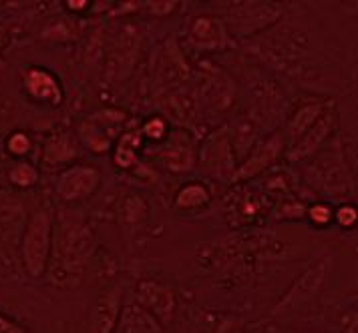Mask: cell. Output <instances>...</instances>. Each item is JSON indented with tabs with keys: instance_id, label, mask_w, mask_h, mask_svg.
Returning <instances> with one entry per match:
<instances>
[{
	"instance_id": "cell-6",
	"label": "cell",
	"mask_w": 358,
	"mask_h": 333,
	"mask_svg": "<svg viewBox=\"0 0 358 333\" xmlns=\"http://www.w3.org/2000/svg\"><path fill=\"white\" fill-rule=\"evenodd\" d=\"M101 185V173L93 165H71L57 177L55 191L61 201L77 203L91 197Z\"/></svg>"
},
{
	"instance_id": "cell-27",
	"label": "cell",
	"mask_w": 358,
	"mask_h": 333,
	"mask_svg": "<svg viewBox=\"0 0 358 333\" xmlns=\"http://www.w3.org/2000/svg\"><path fill=\"white\" fill-rule=\"evenodd\" d=\"M344 333H358V311H350L342 318Z\"/></svg>"
},
{
	"instance_id": "cell-10",
	"label": "cell",
	"mask_w": 358,
	"mask_h": 333,
	"mask_svg": "<svg viewBox=\"0 0 358 333\" xmlns=\"http://www.w3.org/2000/svg\"><path fill=\"white\" fill-rule=\"evenodd\" d=\"M22 89L34 103L59 107L63 103V87L50 71L43 66H29L22 75Z\"/></svg>"
},
{
	"instance_id": "cell-22",
	"label": "cell",
	"mask_w": 358,
	"mask_h": 333,
	"mask_svg": "<svg viewBox=\"0 0 358 333\" xmlns=\"http://www.w3.org/2000/svg\"><path fill=\"white\" fill-rule=\"evenodd\" d=\"M139 133H141V137H145L149 141L162 143L169 135V125L162 117H151V119H147L145 123H143V127H141Z\"/></svg>"
},
{
	"instance_id": "cell-15",
	"label": "cell",
	"mask_w": 358,
	"mask_h": 333,
	"mask_svg": "<svg viewBox=\"0 0 358 333\" xmlns=\"http://www.w3.org/2000/svg\"><path fill=\"white\" fill-rule=\"evenodd\" d=\"M326 105H328V101H310V103H304L302 107H298V111L294 112L292 119L288 121V137L292 139V145L300 141L308 133V128L320 119Z\"/></svg>"
},
{
	"instance_id": "cell-19",
	"label": "cell",
	"mask_w": 358,
	"mask_h": 333,
	"mask_svg": "<svg viewBox=\"0 0 358 333\" xmlns=\"http://www.w3.org/2000/svg\"><path fill=\"white\" fill-rule=\"evenodd\" d=\"M8 181L18 189H31L38 183V169L29 161H18L8 171Z\"/></svg>"
},
{
	"instance_id": "cell-18",
	"label": "cell",
	"mask_w": 358,
	"mask_h": 333,
	"mask_svg": "<svg viewBox=\"0 0 358 333\" xmlns=\"http://www.w3.org/2000/svg\"><path fill=\"white\" fill-rule=\"evenodd\" d=\"M141 133H125L115 149V165L121 169H131L137 165V147L141 145Z\"/></svg>"
},
{
	"instance_id": "cell-16",
	"label": "cell",
	"mask_w": 358,
	"mask_h": 333,
	"mask_svg": "<svg viewBox=\"0 0 358 333\" xmlns=\"http://www.w3.org/2000/svg\"><path fill=\"white\" fill-rule=\"evenodd\" d=\"M162 163L171 173H187L196 167L197 155L187 143L176 141V143H169V147L163 149Z\"/></svg>"
},
{
	"instance_id": "cell-8",
	"label": "cell",
	"mask_w": 358,
	"mask_h": 333,
	"mask_svg": "<svg viewBox=\"0 0 358 333\" xmlns=\"http://www.w3.org/2000/svg\"><path fill=\"white\" fill-rule=\"evenodd\" d=\"M338 123V111L334 107V101H328L324 112L320 114V119L308 128V133L292 145V149L288 151V159L290 161H302L314 155L326 139L332 135V131L336 128Z\"/></svg>"
},
{
	"instance_id": "cell-4",
	"label": "cell",
	"mask_w": 358,
	"mask_h": 333,
	"mask_svg": "<svg viewBox=\"0 0 358 333\" xmlns=\"http://www.w3.org/2000/svg\"><path fill=\"white\" fill-rule=\"evenodd\" d=\"M280 16H282V6L272 2H240L234 4V10H229L224 22L229 34L244 38L266 27H272Z\"/></svg>"
},
{
	"instance_id": "cell-3",
	"label": "cell",
	"mask_w": 358,
	"mask_h": 333,
	"mask_svg": "<svg viewBox=\"0 0 358 333\" xmlns=\"http://www.w3.org/2000/svg\"><path fill=\"white\" fill-rule=\"evenodd\" d=\"M332 261L334 259L330 255L320 257L318 261H314L308 269L294 281L290 289L280 297V302L276 303L272 313L274 316H284V313H292L296 309L308 305L320 293V289L324 287L326 277H328L330 267H332Z\"/></svg>"
},
{
	"instance_id": "cell-21",
	"label": "cell",
	"mask_w": 358,
	"mask_h": 333,
	"mask_svg": "<svg viewBox=\"0 0 358 333\" xmlns=\"http://www.w3.org/2000/svg\"><path fill=\"white\" fill-rule=\"evenodd\" d=\"M4 147H6V151H8L13 157L22 159V157H27V155L33 151V139H31V135H27L24 131H15V133L8 135Z\"/></svg>"
},
{
	"instance_id": "cell-9",
	"label": "cell",
	"mask_w": 358,
	"mask_h": 333,
	"mask_svg": "<svg viewBox=\"0 0 358 333\" xmlns=\"http://www.w3.org/2000/svg\"><path fill=\"white\" fill-rule=\"evenodd\" d=\"M189 40L203 50H226L234 47V36L222 18L199 15L189 22Z\"/></svg>"
},
{
	"instance_id": "cell-20",
	"label": "cell",
	"mask_w": 358,
	"mask_h": 333,
	"mask_svg": "<svg viewBox=\"0 0 358 333\" xmlns=\"http://www.w3.org/2000/svg\"><path fill=\"white\" fill-rule=\"evenodd\" d=\"M121 215H123V221L127 223L143 221L147 217L145 201L137 195H127L121 205Z\"/></svg>"
},
{
	"instance_id": "cell-12",
	"label": "cell",
	"mask_w": 358,
	"mask_h": 333,
	"mask_svg": "<svg viewBox=\"0 0 358 333\" xmlns=\"http://www.w3.org/2000/svg\"><path fill=\"white\" fill-rule=\"evenodd\" d=\"M119 123V121H105L101 117V112L95 114L93 119L89 121H83L81 127H79V139L81 143L91 151V153H107L111 147H113V131L111 125Z\"/></svg>"
},
{
	"instance_id": "cell-17",
	"label": "cell",
	"mask_w": 358,
	"mask_h": 333,
	"mask_svg": "<svg viewBox=\"0 0 358 333\" xmlns=\"http://www.w3.org/2000/svg\"><path fill=\"white\" fill-rule=\"evenodd\" d=\"M210 201H212V191L206 183H199V181H192L179 187L173 199L179 211H197L210 205Z\"/></svg>"
},
{
	"instance_id": "cell-1",
	"label": "cell",
	"mask_w": 358,
	"mask_h": 333,
	"mask_svg": "<svg viewBox=\"0 0 358 333\" xmlns=\"http://www.w3.org/2000/svg\"><path fill=\"white\" fill-rule=\"evenodd\" d=\"M95 249L93 231L81 221L63 219L55 225L52 255L49 263L50 283L57 287H77L83 279V263Z\"/></svg>"
},
{
	"instance_id": "cell-29",
	"label": "cell",
	"mask_w": 358,
	"mask_h": 333,
	"mask_svg": "<svg viewBox=\"0 0 358 333\" xmlns=\"http://www.w3.org/2000/svg\"><path fill=\"white\" fill-rule=\"evenodd\" d=\"M2 38H4V31L0 29V43H2Z\"/></svg>"
},
{
	"instance_id": "cell-13",
	"label": "cell",
	"mask_w": 358,
	"mask_h": 333,
	"mask_svg": "<svg viewBox=\"0 0 358 333\" xmlns=\"http://www.w3.org/2000/svg\"><path fill=\"white\" fill-rule=\"evenodd\" d=\"M115 333H163V325L135 302L123 303Z\"/></svg>"
},
{
	"instance_id": "cell-14",
	"label": "cell",
	"mask_w": 358,
	"mask_h": 333,
	"mask_svg": "<svg viewBox=\"0 0 358 333\" xmlns=\"http://www.w3.org/2000/svg\"><path fill=\"white\" fill-rule=\"evenodd\" d=\"M79 155V147L77 141L71 133H55L52 137H49V141L45 143V151H43V159L47 165H65L71 163L73 159H77Z\"/></svg>"
},
{
	"instance_id": "cell-25",
	"label": "cell",
	"mask_w": 358,
	"mask_h": 333,
	"mask_svg": "<svg viewBox=\"0 0 358 333\" xmlns=\"http://www.w3.org/2000/svg\"><path fill=\"white\" fill-rule=\"evenodd\" d=\"M147 13L149 15H155V16H165V15H171V13H176V8L179 6V2H147L145 4Z\"/></svg>"
},
{
	"instance_id": "cell-11",
	"label": "cell",
	"mask_w": 358,
	"mask_h": 333,
	"mask_svg": "<svg viewBox=\"0 0 358 333\" xmlns=\"http://www.w3.org/2000/svg\"><path fill=\"white\" fill-rule=\"evenodd\" d=\"M282 147H284V141H282L280 135H272V137L264 139V141L250 153V157L236 169L234 181H245V179H252V177L260 175L262 171H266L270 165H274V161L278 159V155L282 153Z\"/></svg>"
},
{
	"instance_id": "cell-2",
	"label": "cell",
	"mask_w": 358,
	"mask_h": 333,
	"mask_svg": "<svg viewBox=\"0 0 358 333\" xmlns=\"http://www.w3.org/2000/svg\"><path fill=\"white\" fill-rule=\"evenodd\" d=\"M52 235H55V219L49 207H36L29 219L24 221L22 235L18 241V253L24 271L38 279L49 269L52 255Z\"/></svg>"
},
{
	"instance_id": "cell-23",
	"label": "cell",
	"mask_w": 358,
	"mask_h": 333,
	"mask_svg": "<svg viewBox=\"0 0 358 333\" xmlns=\"http://www.w3.org/2000/svg\"><path fill=\"white\" fill-rule=\"evenodd\" d=\"M306 215H308L312 225H316V227H326V225H330V223L334 221V209L330 205H326V203L312 205L306 211Z\"/></svg>"
},
{
	"instance_id": "cell-7",
	"label": "cell",
	"mask_w": 358,
	"mask_h": 333,
	"mask_svg": "<svg viewBox=\"0 0 358 333\" xmlns=\"http://www.w3.org/2000/svg\"><path fill=\"white\" fill-rule=\"evenodd\" d=\"M123 309V286H113L99 295L89 313V333H115Z\"/></svg>"
},
{
	"instance_id": "cell-26",
	"label": "cell",
	"mask_w": 358,
	"mask_h": 333,
	"mask_svg": "<svg viewBox=\"0 0 358 333\" xmlns=\"http://www.w3.org/2000/svg\"><path fill=\"white\" fill-rule=\"evenodd\" d=\"M0 333H31L27 327H22L15 319L0 313Z\"/></svg>"
},
{
	"instance_id": "cell-30",
	"label": "cell",
	"mask_w": 358,
	"mask_h": 333,
	"mask_svg": "<svg viewBox=\"0 0 358 333\" xmlns=\"http://www.w3.org/2000/svg\"><path fill=\"white\" fill-rule=\"evenodd\" d=\"M308 333H314V332H308Z\"/></svg>"
},
{
	"instance_id": "cell-24",
	"label": "cell",
	"mask_w": 358,
	"mask_h": 333,
	"mask_svg": "<svg viewBox=\"0 0 358 333\" xmlns=\"http://www.w3.org/2000/svg\"><path fill=\"white\" fill-rule=\"evenodd\" d=\"M334 221L341 225L342 229H352L358 225V207L350 205H341L334 211Z\"/></svg>"
},
{
	"instance_id": "cell-5",
	"label": "cell",
	"mask_w": 358,
	"mask_h": 333,
	"mask_svg": "<svg viewBox=\"0 0 358 333\" xmlns=\"http://www.w3.org/2000/svg\"><path fill=\"white\" fill-rule=\"evenodd\" d=\"M139 307L151 313L162 325H167L178 311V295L169 286L155 279H143L135 287V299Z\"/></svg>"
},
{
	"instance_id": "cell-28",
	"label": "cell",
	"mask_w": 358,
	"mask_h": 333,
	"mask_svg": "<svg viewBox=\"0 0 358 333\" xmlns=\"http://www.w3.org/2000/svg\"><path fill=\"white\" fill-rule=\"evenodd\" d=\"M65 6L79 13V10H87L91 6V2H87V0H69V2H65Z\"/></svg>"
}]
</instances>
